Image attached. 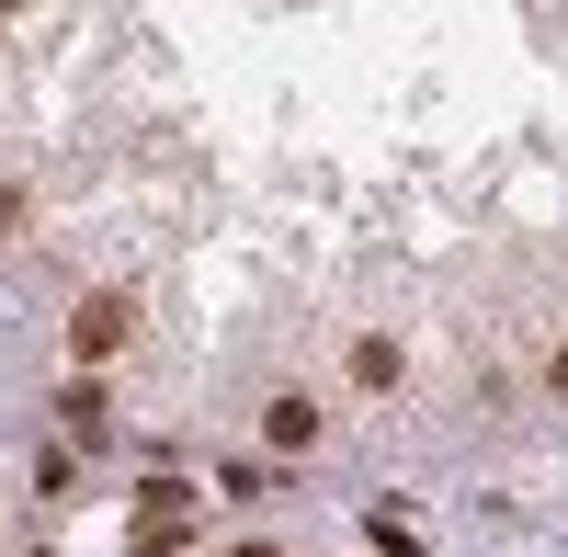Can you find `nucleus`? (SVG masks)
I'll list each match as a JSON object with an SVG mask.
<instances>
[{
    "label": "nucleus",
    "mask_w": 568,
    "mask_h": 557,
    "mask_svg": "<svg viewBox=\"0 0 568 557\" xmlns=\"http://www.w3.org/2000/svg\"><path fill=\"white\" fill-rule=\"evenodd\" d=\"M240 557H273V546H240Z\"/></svg>",
    "instance_id": "obj_6"
},
{
    "label": "nucleus",
    "mask_w": 568,
    "mask_h": 557,
    "mask_svg": "<svg viewBox=\"0 0 568 557\" xmlns=\"http://www.w3.org/2000/svg\"><path fill=\"white\" fill-rule=\"evenodd\" d=\"M262 444H284V455H307V444H318V398H296V387H284V398L262 409Z\"/></svg>",
    "instance_id": "obj_2"
},
{
    "label": "nucleus",
    "mask_w": 568,
    "mask_h": 557,
    "mask_svg": "<svg viewBox=\"0 0 568 557\" xmlns=\"http://www.w3.org/2000/svg\"><path fill=\"white\" fill-rule=\"evenodd\" d=\"M12 227H23V194H12V182H0V240H12Z\"/></svg>",
    "instance_id": "obj_4"
},
{
    "label": "nucleus",
    "mask_w": 568,
    "mask_h": 557,
    "mask_svg": "<svg viewBox=\"0 0 568 557\" xmlns=\"http://www.w3.org/2000/svg\"><path fill=\"white\" fill-rule=\"evenodd\" d=\"M353 387H364V398H387V387H398V342H387V331H364V342H353Z\"/></svg>",
    "instance_id": "obj_3"
},
{
    "label": "nucleus",
    "mask_w": 568,
    "mask_h": 557,
    "mask_svg": "<svg viewBox=\"0 0 568 557\" xmlns=\"http://www.w3.org/2000/svg\"><path fill=\"white\" fill-rule=\"evenodd\" d=\"M546 398H568V353H546Z\"/></svg>",
    "instance_id": "obj_5"
},
{
    "label": "nucleus",
    "mask_w": 568,
    "mask_h": 557,
    "mask_svg": "<svg viewBox=\"0 0 568 557\" xmlns=\"http://www.w3.org/2000/svg\"><path fill=\"white\" fill-rule=\"evenodd\" d=\"M125 331H136V307H125V296H80V307H69V353H80V364L125 353Z\"/></svg>",
    "instance_id": "obj_1"
}]
</instances>
